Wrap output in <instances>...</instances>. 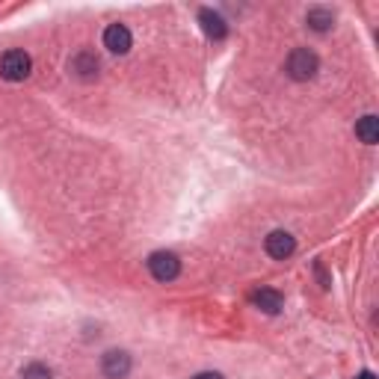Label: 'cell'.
<instances>
[{"instance_id":"cell-10","label":"cell","mask_w":379,"mask_h":379,"mask_svg":"<svg viewBox=\"0 0 379 379\" xmlns=\"http://www.w3.org/2000/svg\"><path fill=\"white\" fill-rule=\"evenodd\" d=\"M305 21L311 30H317V33H326V30L335 27V12L332 9H326V6H311L308 9V15H305Z\"/></svg>"},{"instance_id":"cell-12","label":"cell","mask_w":379,"mask_h":379,"mask_svg":"<svg viewBox=\"0 0 379 379\" xmlns=\"http://www.w3.org/2000/svg\"><path fill=\"white\" fill-rule=\"evenodd\" d=\"M21 379H54V373H51V367H48V365L33 362V365H27L21 371Z\"/></svg>"},{"instance_id":"cell-11","label":"cell","mask_w":379,"mask_h":379,"mask_svg":"<svg viewBox=\"0 0 379 379\" xmlns=\"http://www.w3.org/2000/svg\"><path fill=\"white\" fill-rule=\"evenodd\" d=\"M356 136L362 139L365 145H376V143H379V119H376L373 113L362 116V119L356 122Z\"/></svg>"},{"instance_id":"cell-1","label":"cell","mask_w":379,"mask_h":379,"mask_svg":"<svg viewBox=\"0 0 379 379\" xmlns=\"http://www.w3.org/2000/svg\"><path fill=\"white\" fill-rule=\"evenodd\" d=\"M285 72H287V77H294L299 83L314 81L317 72H320V59H317L314 51H308V48H296V51H291V57H287Z\"/></svg>"},{"instance_id":"cell-4","label":"cell","mask_w":379,"mask_h":379,"mask_svg":"<svg viewBox=\"0 0 379 379\" xmlns=\"http://www.w3.org/2000/svg\"><path fill=\"white\" fill-rule=\"evenodd\" d=\"M264 249H267V255H270V258H276V261H285V258H291L296 252V237L291 232L276 228V232L267 234Z\"/></svg>"},{"instance_id":"cell-13","label":"cell","mask_w":379,"mask_h":379,"mask_svg":"<svg viewBox=\"0 0 379 379\" xmlns=\"http://www.w3.org/2000/svg\"><path fill=\"white\" fill-rule=\"evenodd\" d=\"M193 379H223V373H216V371H205V373H196Z\"/></svg>"},{"instance_id":"cell-6","label":"cell","mask_w":379,"mask_h":379,"mask_svg":"<svg viewBox=\"0 0 379 379\" xmlns=\"http://www.w3.org/2000/svg\"><path fill=\"white\" fill-rule=\"evenodd\" d=\"M131 45H134V39H131V30L125 24H110L104 30V48L110 54H127Z\"/></svg>"},{"instance_id":"cell-14","label":"cell","mask_w":379,"mask_h":379,"mask_svg":"<svg viewBox=\"0 0 379 379\" xmlns=\"http://www.w3.org/2000/svg\"><path fill=\"white\" fill-rule=\"evenodd\" d=\"M358 379H373V373H371V371H365V373H358Z\"/></svg>"},{"instance_id":"cell-2","label":"cell","mask_w":379,"mask_h":379,"mask_svg":"<svg viewBox=\"0 0 379 379\" xmlns=\"http://www.w3.org/2000/svg\"><path fill=\"white\" fill-rule=\"evenodd\" d=\"M30 72H33V59H30L27 51H6L0 57V77L9 83L27 81Z\"/></svg>"},{"instance_id":"cell-3","label":"cell","mask_w":379,"mask_h":379,"mask_svg":"<svg viewBox=\"0 0 379 379\" xmlns=\"http://www.w3.org/2000/svg\"><path fill=\"white\" fill-rule=\"evenodd\" d=\"M148 273H152L157 282H172L181 273V261H178L175 252H152L148 255Z\"/></svg>"},{"instance_id":"cell-8","label":"cell","mask_w":379,"mask_h":379,"mask_svg":"<svg viewBox=\"0 0 379 379\" xmlns=\"http://www.w3.org/2000/svg\"><path fill=\"white\" fill-rule=\"evenodd\" d=\"M252 303L261 308V311H267V314H278V311H282V305H285V299H282L278 291H273V287H261V291L252 294Z\"/></svg>"},{"instance_id":"cell-9","label":"cell","mask_w":379,"mask_h":379,"mask_svg":"<svg viewBox=\"0 0 379 379\" xmlns=\"http://www.w3.org/2000/svg\"><path fill=\"white\" fill-rule=\"evenodd\" d=\"M68 68L77 74V77H83V81H92V77H98V59L89 54V51H81L72 63H68Z\"/></svg>"},{"instance_id":"cell-5","label":"cell","mask_w":379,"mask_h":379,"mask_svg":"<svg viewBox=\"0 0 379 379\" xmlns=\"http://www.w3.org/2000/svg\"><path fill=\"white\" fill-rule=\"evenodd\" d=\"M131 367H134V362L125 350H110L101 358V371H104L107 379H125L127 373H131Z\"/></svg>"},{"instance_id":"cell-7","label":"cell","mask_w":379,"mask_h":379,"mask_svg":"<svg viewBox=\"0 0 379 379\" xmlns=\"http://www.w3.org/2000/svg\"><path fill=\"white\" fill-rule=\"evenodd\" d=\"M198 24H202L205 30V36L207 39H214V42H219V39H225L228 36V24H225V18L214 12V9H202L198 12Z\"/></svg>"}]
</instances>
